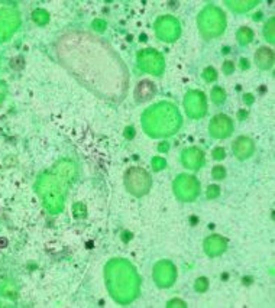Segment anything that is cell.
<instances>
[{"label":"cell","instance_id":"obj_23","mask_svg":"<svg viewBox=\"0 0 275 308\" xmlns=\"http://www.w3.org/2000/svg\"><path fill=\"white\" fill-rule=\"evenodd\" d=\"M194 288L197 293H206L207 288H208V281L206 278H198L194 284Z\"/></svg>","mask_w":275,"mask_h":308},{"label":"cell","instance_id":"obj_29","mask_svg":"<svg viewBox=\"0 0 275 308\" xmlns=\"http://www.w3.org/2000/svg\"><path fill=\"white\" fill-rule=\"evenodd\" d=\"M234 70V65L232 61H226L224 64H223V72L226 74V75H229V74H232Z\"/></svg>","mask_w":275,"mask_h":308},{"label":"cell","instance_id":"obj_27","mask_svg":"<svg viewBox=\"0 0 275 308\" xmlns=\"http://www.w3.org/2000/svg\"><path fill=\"white\" fill-rule=\"evenodd\" d=\"M220 196V188L218 185H210L207 188V198L213 200V198H218Z\"/></svg>","mask_w":275,"mask_h":308},{"label":"cell","instance_id":"obj_15","mask_svg":"<svg viewBox=\"0 0 275 308\" xmlns=\"http://www.w3.org/2000/svg\"><path fill=\"white\" fill-rule=\"evenodd\" d=\"M255 151V143L254 140L249 139L246 136H240L234 140V154L239 159H246Z\"/></svg>","mask_w":275,"mask_h":308},{"label":"cell","instance_id":"obj_1","mask_svg":"<svg viewBox=\"0 0 275 308\" xmlns=\"http://www.w3.org/2000/svg\"><path fill=\"white\" fill-rule=\"evenodd\" d=\"M104 281L110 297L120 306L134 303L140 293V278L129 261L110 259L104 266Z\"/></svg>","mask_w":275,"mask_h":308},{"label":"cell","instance_id":"obj_9","mask_svg":"<svg viewBox=\"0 0 275 308\" xmlns=\"http://www.w3.org/2000/svg\"><path fill=\"white\" fill-rule=\"evenodd\" d=\"M186 113L190 119H202L207 113V98L198 90H190L184 97Z\"/></svg>","mask_w":275,"mask_h":308},{"label":"cell","instance_id":"obj_26","mask_svg":"<svg viewBox=\"0 0 275 308\" xmlns=\"http://www.w3.org/2000/svg\"><path fill=\"white\" fill-rule=\"evenodd\" d=\"M212 177L214 178V180H223L224 177H226V169L223 168V167H214L213 168V171H212Z\"/></svg>","mask_w":275,"mask_h":308},{"label":"cell","instance_id":"obj_20","mask_svg":"<svg viewBox=\"0 0 275 308\" xmlns=\"http://www.w3.org/2000/svg\"><path fill=\"white\" fill-rule=\"evenodd\" d=\"M274 30H275V19L274 17H271V19H268V22H266V25H265V28H264V36H265V39L268 41V42H274Z\"/></svg>","mask_w":275,"mask_h":308},{"label":"cell","instance_id":"obj_18","mask_svg":"<svg viewBox=\"0 0 275 308\" xmlns=\"http://www.w3.org/2000/svg\"><path fill=\"white\" fill-rule=\"evenodd\" d=\"M155 93V88H154V84H151L150 81H144L142 84L138 87L136 90V97L138 100L144 101L146 98H150Z\"/></svg>","mask_w":275,"mask_h":308},{"label":"cell","instance_id":"obj_32","mask_svg":"<svg viewBox=\"0 0 275 308\" xmlns=\"http://www.w3.org/2000/svg\"><path fill=\"white\" fill-rule=\"evenodd\" d=\"M168 307H186V303L181 300H172L168 303Z\"/></svg>","mask_w":275,"mask_h":308},{"label":"cell","instance_id":"obj_13","mask_svg":"<svg viewBox=\"0 0 275 308\" xmlns=\"http://www.w3.org/2000/svg\"><path fill=\"white\" fill-rule=\"evenodd\" d=\"M181 162L186 168L198 169L202 168V165L204 164V155L198 148L192 146V148H187V149L182 151Z\"/></svg>","mask_w":275,"mask_h":308},{"label":"cell","instance_id":"obj_4","mask_svg":"<svg viewBox=\"0 0 275 308\" xmlns=\"http://www.w3.org/2000/svg\"><path fill=\"white\" fill-rule=\"evenodd\" d=\"M197 25L204 38H218L226 29V16L220 7L208 4L197 16Z\"/></svg>","mask_w":275,"mask_h":308},{"label":"cell","instance_id":"obj_24","mask_svg":"<svg viewBox=\"0 0 275 308\" xmlns=\"http://www.w3.org/2000/svg\"><path fill=\"white\" fill-rule=\"evenodd\" d=\"M165 165H166V162H165V159L162 156H155V158H152V168L155 169V171L164 169Z\"/></svg>","mask_w":275,"mask_h":308},{"label":"cell","instance_id":"obj_28","mask_svg":"<svg viewBox=\"0 0 275 308\" xmlns=\"http://www.w3.org/2000/svg\"><path fill=\"white\" fill-rule=\"evenodd\" d=\"M74 213H76L77 217H84L86 216V206L82 204V203H77L74 206Z\"/></svg>","mask_w":275,"mask_h":308},{"label":"cell","instance_id":"obj_8","mask_svg":"<svg viewBox=\"0 0 275 308\" xmlns=\"http://www.w3.org/2000/svg\"><path fill=\"white\" fill-rule=\"evenodd\" d=\"M155 33L164 42H174L181 35V26L177 17L165 14L156 19L155 22Z\"/></svg>","mask_w":275,"mask_h":308},{"label":"cell","instance_id":"obj_3","mask_svg":"<svg viewBox=\"0 0 275 308\" xmlns=\"http://www.w3.org/2000/svg\"><path fill=\"white\" fill-rule=\"evenodd\" d=\"M182 125L181 113L176 104L160 101L142 114V127L151 138H168L178 132Z\"/></svg>","mask_w":275,"mask_h":308},{"label":"cell","instance_id":"obj_36","mask_svg":"<svg viewBox=\"0 0 275 308\" xmlns=\"http://www.w3.org/2000/svg\"><path fill=\"white\" fill-rule=\"evenodd\" d=\"M240 67H242V68H245V70L249 67V64H248L246 59H242V61H240Z\"/></svg>","mask_w":275,"mask_h":308},{"label":"cell","instance_id":"obj_34","mask_svg":"<svg viewBox=\"0 0 275 308\" xmlns=\"http://www.w3.org/2000/svg\"><path fill=\"white\" fill-rule=\"evenodd\" d=\"M160 152H166L168 149H170V146H168V143H162V145H160Z\"/></svg>","mask_w":275,"mask_h":308},{"label":"cell","instance_id":"obj_17","mask_svg":"<svg viewBox=\"0 0 275 308\" xmlns=\"http://www.w3.org/2000/svg\"><path fill=\"white\" fill-rule=\"evenodd\" d=\"M226 4L230 10H234L236 13H245L248 10L256 7L260 1L258 0H234V1H226Z\"/></svg>","mask_w":275,"mask_h":308},{"label":"cell","instance_id":"obj_5","mask_svg":"<svg viewBox=\"0 0 275 308\" xmlns=\"http://www.w3.org/2000/svg\"><path fill=\"white\" fill-rule=\"evenodd\" d=\"M151 177L145 169L134 167V168L128 169V172L124 174V187L132 196L142 197L148 194V191L151 190Z\"/></svg>","mask_w":275,"mask_h":308},{"label":"cell","instance_id":"obj_6","mask_svg":"<svg viewBox=\"0 0 275 308\" xmlns=\"http://www.w3.org/2000/svg\"><path fill=\"white\" fill-rule=\"evenodd\" d=\"M172 190L178 200L192 203L200 194V182L192 175L182 174L178 178H176V181L172 184Z\"/></svg>","mask_w":275,"mask_h":308},{"label":"cell","instance_id":"obj_31","mask_svg":"<svg viewBox=\"0 0 275 308\" xmlns=\"http://www.w3.org/2000/svg\"><path fill=\"white\" fill-rule=\"evenodd\" d=\"M93 28L96 29V30H104V29H106V22H104V20L97 19V20L93 22Z\"/></svg>","mask_w":275,"mask_h":308},{"label":"cell","instance_id":"obj_19","mask_svg":"<svg viewBox=\"0 0 275 308\" xmlns=\"http://www.w3.org/2000/svg\"><path fill=\"white\" fill-rule=\"evenodd\" d=\"M236 39H238V42L240 43V45H248V43H250L252 42V39H254V30L246 28V26L240 28L238 30V33H236Z\"/></svg>","mask_w":275,"mask_h":308},{"label":"cell","instance_id":"obj_2","mask_svg":"<svg viewBox=\"0 0 275 308\" xmlns=\"http://www.w3.org/2000/svg\"><path fill=\"white\" fill-rule=\"evenodd\" d=\"M77 175V167L68 159L61 161L50 174L42 177L38 182L40 194L44 198L46 209L51 213H61L70 184Z\"/></svg>","mask_w":275,"mask_h":308},{"label":"cell","instance_id":"obj_10","mask_svg":"<svg viewBox=\"0 0 275 308\" xmlns=\"http://www.w3.org/2000/svg\"><path fill=\"white\" fill-rule=\"evenodd\" d=\"M152 278L160 288H168L176 282L177 269H176L174 264L170 261H160L156 265L154 266Z\"/></svg>","mask_w":275,"mask_h":308},{"label":"cell","instance_id":"obj_35","mask_svg":"<svg viewBox=\"0 0 275 308\" xmlns=\"http://www.w3.org/2000/svg\"><path fill=\"white\" fill-rule=\"evenodd\" d=\"M244 100H245L246 104H252V103H254V97H252L250 94H246V96L244 97Z\"/></svg>","mask_w":275,"mask_h":308},{"label":"cell","instance_id":"obj_7","mask_svg":"<svg viewBox=\"0 0 275 308\" xmlns=\"http://www.w3.org/2000/svg\"><path fill=\"white\" fill-rule=\"evenodd\" d=\"M138 67L144 72L152 75H161L164 72L165 62L162 55L155 49H142L136 56Z\"/></svg>","mask_w":275,"mask_h":308},{"label":"cell","instance_id":"obj_12","mask_svg":"<svg viewBox=\"0 0 275 308\" xmlns=\"http://www.w3.org/2000/svg\"><path fill=\"white\" fill-rule=\"evenodd\" d=\"M19 25L18 13L12 10H0V41H4L12 35Z\"/></svg>","mask_w":275,"mask_h":308},{"label":"cell","instance_id":"obj_33","mask_svg":"<svg viewBox=\"0 0 275 308\" xmlns=\"http://www.w3.org/2000/svg\"><path fill=\"white\" fill-rule=\"evenodd\" d=\"M134 135H135L134 129H132V127H128V129H126V133H124V136H126L128 139H132V138H134Z\"/></svg>","mask_w":275,"mask_h":308},{"label":"cell","instance_id":"obj_11","mask_svg":"<svg viewBox=\"0 0 275 308\" xmlns=\"http://www.w3.org/2000/svg\"><path fill=\"white\" fill-rule=\"evenodd\" d=\"M208 132L214 139H224L232 135L234 132V123L232 119L224 116V114H218L212 119L208 125Z\"/></svg>","mask_w":275,"mask_h":308},{"label":"cell","instance_id":"obj_21","mask_svg":"<svg viewBox=\"0 0 275 308\" xmlns=\"http://www.w3.org/2000/svg\"><path fill=\"white\" fill-rule=\"evenodd\" d=\"M210 97H212L214 104H223L224 100H226V93L222 87H213V90L210 93Z\"/></svg>","mask_w":275,"mask_h":308},{"label":"cell","instance_id":"obj_25","mask_svg":"<svg viewBox=\"0 0 275 308\" xmlns=\"http://www.w3.org/2000/svg\"><path fill=\"white\" fill-rule=\"evenodd\" d=\"M34 20L38 22L40 25H44V23L48 22V13L44 12V10H36V12L34 13Z\"/></svg>","mask_w":275,"mask_h":308},{"label":"cell","instance_id":"obj_30","mask_svg":"<svg viewBox=\"0 0 275 308\" xmlns=\"http://www.w3.org/2000/svg\"><path fill=\"white\" fill-rule=\"evenodd\" d=\"M213 158L214 159H218V161H220V159H223L224 158V155H226V152H224V149L223 148H216L214 151H213Z\"/></svg>","mask_w":275,"mask_h":308},{"label":"cell","instance_id":"obj_16","mask_svg":"<svg viewBox=\"0 0 275 308\" xmlns=\"http://www.w3.org/2000/svg\"><path fill=\"white\" fill-rule=\"evenodd\" d=\"M255 64L261 68V70H268L272 67L274 64V52L270 48L262 46L256 51L255 54Z\"/></svg>","mask_w":275,"mask_h":308},{"label":"cell","instance_id":"obj_14","mask_svg":"<svg viewBox=\"0 0 275 308\" xmlns=\"http://www.w3.org/2000/svg\"><path fill=\"white\" fill-rule=\"evenodd\" d=\"M226 248H228L226 240L222 236H218V235H213V236H210V238H207L204 240V252L210 258H216V256L222 255L226 251Z\"/></svg>","mask_w":275,"mask_h":308},{"label":"cell","instance_id":"obj_22","mask_svg":"<svg viewBox=\"0 0 275 308\" xmlns=\"http://www.w3.org/2000/svg\"><path fill=\"white\" fill-rule=\"evenodd\" d=\"M203 78L206 80L207 83H213V81L218 80V72H216L214 68L208 67V68H206V70L203 71Z\"/></svg>","mask_w":275,"mask_h":308}]
</instances>
